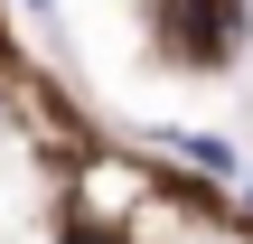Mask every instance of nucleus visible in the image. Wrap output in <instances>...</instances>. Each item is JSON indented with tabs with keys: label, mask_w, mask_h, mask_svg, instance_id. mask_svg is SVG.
I'll list each match as a JSON object with an SVG mask.
<instances>
[{
	"label": "nucleus",
	"mask_w": 253,
	"mask_h": 244,
	"mask_svg": "<svg viewBox=\"0 0 253 244\" xmlns=\"http://www.w3.org/2000/svg\"><path fill=\"white\" fill-rule=\"evenodd\" d=\"M160 141H169L178 160H197V169H216V179H235V150H225L216 132H160Z\"/></svg>",
	"instance_id": "obj_1"
},
{
	"label": "nucleus",
	"mask_w": 253,
	"mask_h": 244,
	"mask_svg": "<svg viewBox=\"0 0 253 244\" xmlns=\"http://www.w3.org/2000/svg\"><path fill=\"white\" fill-rule=\"evenodd\" d=\"M28 9H38V19H47V9H56V0H28Z\"/></svg>",
	"instance_id": "obj_2"
}]
</instances>
